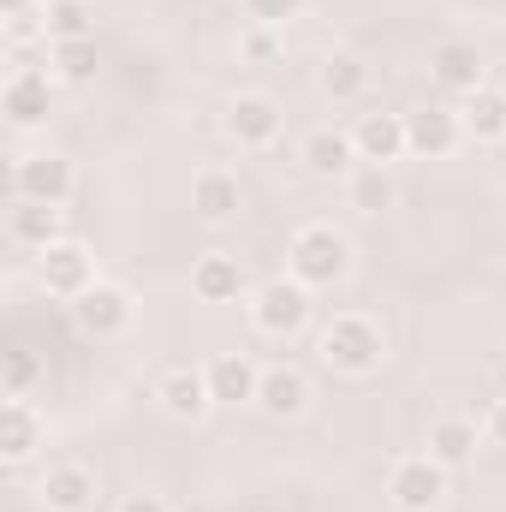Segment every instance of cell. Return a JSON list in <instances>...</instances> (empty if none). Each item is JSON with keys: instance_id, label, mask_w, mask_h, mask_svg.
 <instances>
[{"instance_id": "obj_1", "label": "cell", "mask_w": 506, "mask_h": 512, "mask_svg": "<svg viewBox=\"0 0 506 512\" xmlns=\"http://www.w3.org/2000/svg\"><path fill=\"white\" fill-rule=\"evenodd\" d=\"M316 352H322V364L334 376L364 382V376H376L381 364H387V328H381L376 316H364V310H340L316 334Z\"/></svg>"}, {"instance_id": "obj_2", "label": "cell", "mask_w": 506, "mask_h": 512, "mask_svg": "<svg viewBox=\"0 0 506 512\" xmlns=\"http://www.w3.org/2000/svg\"><path fill=\"white\" fill-rule=\"evenodd\" d=\"M286 274L304 280L310 292L340 286V280L352 274V239H346L334 221H304V227L292 233V245H286Z\"/></svg>"}, {"instance_id": "obj_3", "label": "cell", "mask_w": 506, "mask_h": 512, "mask_svg": "<svg viewBox=\"0 0 506 512\" xmlns=\"http://www.w3.org/2000/svg\"><path fill=\"white\" fill-rule=\"evenodd\" d=\"M245 310H251L256 334H268V340H292V334L310 322V286H304V280H292V274H274V280L251 286Z\"/></svg>"}, {"instance_id": "obj_4", "label": "cell", "mask_w": 506, "mask_h": 512, "mask_svg": "<svg viewBox=\"0 0 506 512\" xmlns=\"http://www.w3.org/2000/svg\"><path fill=\"white\" fill-rule=\"evenodd\" d=\"M453 495V471L435 453H405L387 471V501L399 512H441Z\"/></svg>"}, {"instance_id": "obj_5", "label": "cell", "mask_w": 506, "mask_h": 512, "mask_svg": "<svg viewBox=\"0 0 506 512\" xmlns=\"http://www.w3.org/2000/svg\"><path fill=\"white\" fill-rule=\"evenodd\" d=\"M78 191V167L60 149H30L12 161V197L18 203H54L66 209V197Z\"/></svg>"}, {"instance_id": "obj_6", "label": "cell", "mask_w": 506, "mask_h": 512, "mask_svg": "<svg viewBox=\"0 0 506 512\" xmlns=\"http://www.w3.org/2000/svg\"><path fill=\"white\" fill-rule=\"evenodd\" d=\"M66 310H72V322H78L84 340H126L131 322H137V298H131L120 280H96V286H90L84 298H72Z\"/></svg>"}, {"instance_id": "obj_7", "label": "cell", "mask_w": 506, "mask_h": 512, "mask_svg": "<svg viewBox=\"0 0 506 512\" xmlns=\"http://www.w3.org/2000/svg\"><path fill=\"white\" fill-rule=\"evenodd\" d=\"M96 280H102V274H96V251L78 245V239H60V245L36 251V286H42L48 298H60V304L84 298Z\"/></svg>"}, {"instance_id": "obj_8", "label": "cell", "mask_w": 506, "mask_h": 512, "mask_svg": "<svg viewBox=\"0 0 506 512\" xmlns=\"http://www.w3.org/2000/svg\"><path fill=\"white\" fill-rule=\"evenodd\" d=\"M221 131L239 143V149H274L280 131H286V108L268 96V90H239L221 114Z\"/></svg>"}, {"instance_id": "obj_9", "label": "cell", "mask_w": 506, "mask_h": 512, "mask_svg": "<svg viewBox=\"0 0 506 512\" xmlns=\"http://www.w3.org/2000/svg\"><path fill=\"white\" fill-rule=\"evenodd\" d=\"M54 72L48 66H12L6 72V90H0V114L12 131H36L48 126V108H54Z\"/></svg>"}, {"instance_id": "obj_10", "label": "cell", "mask_w": 506, "mask_h": 512, "mask_svg": "<svg viewBox=\"0 0 506 512\" xmlns=\"http://www.w3.org/2000/svg\"><path fill=\"white\" fill-rule=\"evenodd\" d=\"M155 405L173 417V423H203L215 411V393H209V370L203 364H167L155 376Z\"/></svg>"}, {"instance_id": "obj_11", "label": "cell", "mask_w": 506, "mask_h": 512, "mask_svg": "<svg viewBox=\"0 0 506 512\" xmlns=\"http://www.w3.org/2000/svg\"><path fill=\"white\" fill-rule=\"evenodd\" d=\"M102 495L96 471L84 459H54L42 477H36V507L42 512H90Z\"/></svg>"}, {"instance_id": "obj_12", "label": "cell", "mask_w": 506, "mask_h": 512, "mask_svg": "<svg viewBox=\"0 0 506 512\" xmlns=\"http://www.w3.org/2000/svg\"><path fill=\"white\" fill-rule=\"evenodd\" d=\"M429 78H435V90H447V96H471V90H483L489 84V60H483V48L477 42H465V36H453V42H435L429 48Z\"/></svg>"}, {"instance_id": "obj_13", "label": "cell", "mask_w": 506, "mask_h": 512, "mask_svg": "<svg viewBox=\"0 0 506 512\" xmlns=\"http://www.w3.org/2000/svg\"><path fill=\"white\" fill-rule=\"evenodd\" d=\"M298 161H304V173H310V179H340V185L364 167V155H358V143H352V126H316V131H304Z\"/></svg>"}, {"instance_id": "obj_14", "label": "cell", "mask_w": 506, "mask_h": 512, "mask_svg": "<svg viewBox=\"0 0 506 512\" xmlns=\"http://www.w3.org/2000/svg\"><path fill=\"white\" fill-rule=\"evenodd\" d=\"M191 215H197L203 227H233V221L245 215V185H239V173H227V167L191 173Z\"/></svg>"}, {"instance_id": "obj_15", "label": "cell", "mask_w": 506, "mask_h": 512, "mask_svg": "<svg viewBox=\"0 0 506 512\" xmlns=\"http://www.w3.org/2000/svg\"><path fill=\"white\" fill-rule=\"evenodd\" d=\"M405 143H411V155H423V161H447V155L465 143L459 108H441V102L411 108V114H405Z\"/></svg>"}, {"instance_id": "obj_16", "label": "cell", "mask_w": 506, "mask_h": 512, "mask_svg": "<svg viewBox=\"0 0 506 512\" xmlns=\"http://www.w3.org/2000/svg\"><path fill=\"white\" fill-rule=\"evenodd\" d=\"M42 447H48V417H42L30 399H6V405H0V459L18 471V465H30Z\"/></svg>"}, {"instance_id": "obj_17", "label": "cell", "mask_w": 506, "mask_h": 512, "mask_svg": "<svg viewBox=\"0 0 506 512\" xmlns=\"http://www.w3.org/2000/svg\"><path fill=\"white\" fill-rule=\"evenodd\" d=\"M310 399H316V387H310V376H304L298 364H262L256 411H268L274 423H292V417L310 411Z\"/></svg>"}, {"instance_id": "obj_18", "label": "cell", "mask_w": 506, "mask_h": 512, "mask_svg": "<svg viewBox=\"0 0 506 512\" xmlns=\"http://www.w3.org/2000/svg\"><path fill=\"white\" fill-rule=\"evenodd\" d=\"M191 292L203 304H239V298H251V274L233 251H203L191 262Z\"/></svg>"}, {"instance_id": "obj_19", "label": "cell", "mask_w": 506, "mask_h": 512, "mask_svg": "<svg viewBox=\"0 0 506 512\" xmlns=\"http://www.w3.org/2000/svg\"><path fill=\"white\" fill-rule=\"evenodd\" d=\"M352 143H358V155H364V167H387V161H399V155H411V143H405V114H358L352 120Z\"/></svg>"}, {"instance_id": "obj_20", "label": "cell", "mask_w": 506, "mask_h": 512, "mask_svg": "<svg viewBox=\"0 0 506 512\" xmlns=\"http://www.w3.org/2000/svg\"><path fill=\"white\" fill-rule=\"evenodd\" d=\"M6 239L18 245V251H48V245H60L66 239V209H54V203H18L12 197V215H6Z\"/></svg>"}, {"instance_id": "obj_21", "label": "cell", "mask_w": 506, "mask_h": 512, "mask_svg": "<svg viewBox=\"0 0 506 512\" xmlns=\"http://www.w3.org/2000/svg\"><path fill=\"white\" fill-rule=\"evenodd\" d=\"M203 370H209V393H215V405H256L262 364H256L251 352H215Z\"/></svg>"}, {"instance_id": "obj_22", "label": "cell", "mask_w": 506, "mask_h": 512, "mask_svg": "<svg viewBox=\"0 0 506 512\" xmlns=\"http://www.w3.org/2000/svg\"><path fill=\"white\" fill-rule=\"evenodd\" d=\"M489 435H483V423L477 417H459V411H447V417H435L429 423V447L423 453H435L447 471H459V465H471L477 459V447H483Z\"/></svg>"}, {"instance_id": "obj_23", "label": "cell", "mask_w": 506, "mask_h": 512, "mask_svg": "<svg viewBox=\"0 0 506 512\" xmlns=\"http://www.w3.org/2000/svg\"><path fill=\"white\" fill-rule=\"evenodd\" d=\"M316 90H322L334 108H352V102H364V90H370V66H364L358 54L334 48V54L322 60V72H316Z\"/></svg>"}, {"instance_id": "obj_24", "label": "cell", "mask_w": 506, "mask_h": 512, "mask_svg": "<svg viewBox=\"0 0 506 512\" xmlns=\"http://www.w3.org/2000/svg\"><path fill=\"white\" fill-rule=\"evenodd\" d=\"M459 120H465V137L477 143H506V90L501 84H483L459 102Z\"/></svg>"}, {"instance_id": "obj_25", "label": "cell", "mask_w": 506, "mask_h": 512, "mask_svg": "<svg viewBox=\"0 0 506 512\" xmlns=\"http://www.w3.org/2000/svg\"><path fill=\"white\" fill-rule=\"evenodd\" d=\"M48 72H54L60 84H90V78H96V36L48 42Z\"/></svg>"}, {"instance_id": "obj_26", "label": "cell", "mask_w": 506, "mask_h": 512, "mask_svg": "<svg viewBox=\"0 0 506 512\" xmlns=\"http://www.w3.org/2000/svg\"><path fill=\"white\" fill-rule=\"evenodd\" d=\"M346 191H352V209H358V215L393 209V179H387V167H358V173L346 179Z\"/></svg>"}, {"instance_id": "obj_27", "label": "cell", "mask_w": 506, "mask_h": 512, "mask_svg": "<svg viewBox=\"0 0 506 512\" xmlns=\"http://www.w3.org/2000/svg\"><path fill=\"white\" fill-rule=\"evenodd\" d=\"M42 24H48V42L90 36V6L84 0H42Z\"/></svg>"}, {"instance_id": "obj_28", "label": "cell", "mask_w": 506, "mask_h": 512, "mask_svg": "<svg viewBox=\"0 0 506 512\" xmlns=\"http://www.w3.org/2000/svg\"><path fill=\"white\" fill-rule=\"evenodd\" d=\"M42 382V364H36V352H6V364H0V387H6V399H30V387Z\"/></svg>"}, {"instance_id": "obj_29", "label": "cell", "mask_w": 506, "mask_h": 512, "mask_svg": "<svg viewBox=\"0 0 506 512\" xmlns=\"http://www.w3.org/2000/svg\"><path fill=\"white\" fill-rule=\"evenodd\" d=\"M280 54H286V30H268V24H245V30H239V60L268 66V60H280Z\"/></svg>"}, {"instance_id": "obj_30", "label": "cell", "mask_w": 506, "mask_h": 512, "mask_svg": "<svg viewBox=\"0 0 506 512\" xmlns=\"http://www.w3.org/2000/svg\"><path fill=\"white\" fill-rule=\"evenodd\" d=\"M239 12H245V24H268V30H286L298 12H304V0H239Z\"/></svg>"}, {"instance_id": "obj_31", "label": "cell", "mask_w": 506, "mask_h": 512, "mask_svg": "<svg viewBox=\"0 0 506 512\" xmlns=\"http://www.w3.org/2000/svg\"><path fill=\"white\" fill-rule=\"evenodd\" d=\"M483 435H489V447H506V399H495V405H489Z\"/></svg>"}, {"instance_id": "obj_32", "label": "cell", "mask_w": 506, "mask_h": 512, "mask_svg": "<svg viewBox=\"0 0 506 512\" xmlns=\"http://www.w3.org/2000/svg\"><path fill=\"white\" fill-rule=\"evenodd\" d=\"M114 512H173V507H167L161 495H149V489H137V495H126V501H120Z\"/></svg>"}]
</instances>
